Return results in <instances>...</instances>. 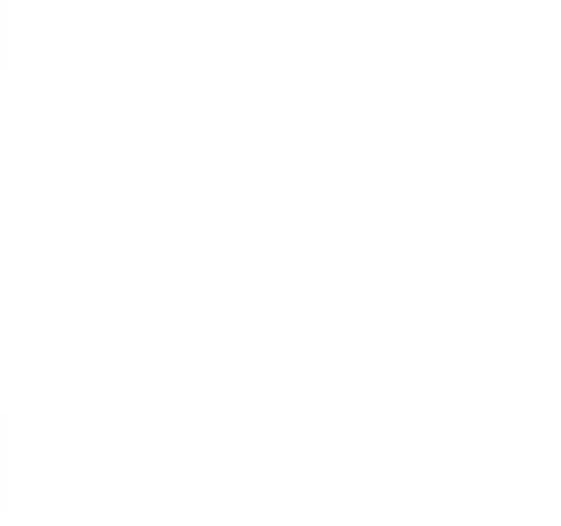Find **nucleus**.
I'll return each instance as SVG.
<instances>
[]
</instances>
